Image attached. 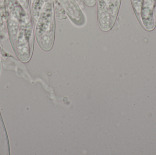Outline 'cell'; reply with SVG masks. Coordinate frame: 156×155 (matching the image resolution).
I'll use <instances>...</instances> for the list:
<instances>
[{
  "label": "cell",
  "instance_id": "obj_1",
  "mask_svg": "<svg viewBox=\"0 0 156 155\" xmlns=\"http://www.w3.org/2000/svg\"><path fill=\"white\" fill-rule=\"evenodd\" d=\"M38 26L37 31L40 35L55 27V22L53 20L52 9L49 4H47V8L43 13Z\"/></svg>",
  "mask_w": 156,
  "mask_h": 155
}]
</instances>
